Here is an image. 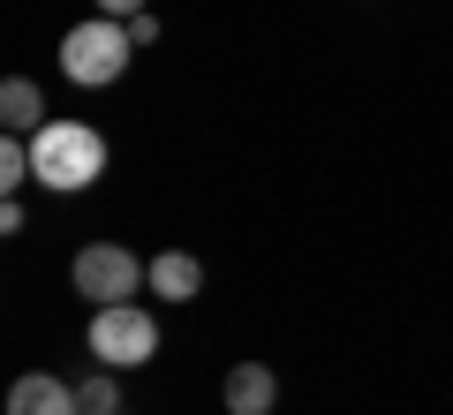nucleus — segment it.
Returning <instances> with one entry per match:
<instances>
[{
	"instance_id": "11",
	"label": "nucleus",
	"mask_w": 453,
	"mask_h": 415,
	"mask_svg": "<svg viewBox=\"0 0 453 415\" xmlns=\"http://www.w3.org/2000/svg\"><path fill=\"white\" fill-rule=\"evenodd\" d=\"M98 16H121V23H129V16H144V0H98Z\"/></svg>"
},
{
	"instance_id": "10",
	"label": "nucleus",
	"mask_w": 453,
	"mask_h": 415,
	"mask_svg": "<svg viewBox=\"0 0 453 415\" xmlns=\"http://www.w3.org/2000/svg\"><path fill=\"white\" fill-rule=\"evenodd\" d=\"M31 174V136H0V189H23Z\"/></svg>"
},
{
	"instance_id": "3",
	"label": "nucleus",
	"mask_w": 453,
	"mask_h": 415,
	"mask_svg": "<svg viewBox=\"0 0 453 415\" xmlns=\"http://www.w3.org/2000/svg\"><path fill=\"white\" fill-rule=\"evenodd\" d=\"M83 348H91V363H106V370H136V363H151V348H159V318H151L144 303H106L91 318V333H83Z\"/></svg>"
},
{
	"instance_id": "1",
	"label": "nucleus",
	"mask_w": 453,
	"mask_h": 415,
	"mask_svg": "<svg viewBox=\"0 0 453 415\" xmlns=\"http://www.w3.org/2000/svg\"><path fill=\"white\" fill-rule=\"evenodd\" d=\"M31 174L46 181V189H61V196L91 189V181L106 174V136H98L91 121H46L31 136Z\"/></svg>"
},
{
	"instance_id": "2",
	"label": "nucleus",
	"mask_w": 453,
	"mask_h": 415,
	"mask_svg": "<svg viewBox=\"0 0 453 415\" xmlns=\"http://www.w3.org/2000/svg\"><path fill=\"white\" fill-rule=\"evenodd\" d=\"M129 53H136L129 23L121 16H91V23H76V31L61 38V76L83 83V91H98V83H121Z\"/></svg>"
},
{
	"instance_id": "8",
	"label": "nucleus",
	"mask_w": 453,
	"mask_h": 415,
	"mask_svg": "<svg viewBox=\"0 0 453 415\" xmlns=\"http://www.w3.org/2000/svg\"><path fill=\"white\" fill-rule=\"evenodd\" d=\"M46 121H53V113H46V98H38L31 76H8V83H0V128H8V136H38Z\"/></svg>"
},
{
	"instance_id": "7",
	"label": "nucleus",
	"mask_w": 453,
	"mask_h": 415,
	"mask_svg": "<svg viewBox=\"0 0 453 415\" xmlns=\"http://www.w3.org/2000/svg\"><path fill=\"white\" fill-rule=\"evenodd\" d=\"M219 393H226V415H273L280 385H273V370H265V363H234Z\"/></svg>"
},
{
	"instance_id": "5",
	"label": "nucleus",
	"mask_w": 453,
	"mask_h": 415,
	"mask_svg": "<svg viewBox=\"0 0 453 415\" xmlns=\"http://www.w3.org/2000/svg\"><path fill=\"white\" fill-rule=\"evenodd\" d=\"M8 415H83V400H76V385H68V378L31 370V378L8 385Z\"/></svg>"
},
{
	"instance_id": "6",
	"label": "nucleus",
	"mask_w": 453,
	"mask_h": 415,
	"mask_svg": "<svg viewBox=\"0 0 453 415\" xmlns=\"http://www.w3.org/2000/svg\"><path fill=\"white\" fill-rule=\"evenodd\" d=\"M159 303H196V288H204V265H196L189 250H159L151 257V280H144Z\"/></svg>"
},
{
	"instance_id": "4",
	"label": "nucleus",
	"mask_w": 453,
	"mask_h": 415,
	"mask_svg": "<svg viewBox=\"0 0 453 415\" xmlns=\"http://www.w3.org/2000/svg\"><path fill=\"white\" fill-rule=\"evenodd\" d=\"M68 280H76V295H83V303H98V310H106V303H129V295L151 280V265H136V257L121 250V242H83V250H76V265H68Z\"/></svg>"
},
{
	"instance_id": "9",
	"label": "nucleus",
	"mask_w": 453,
	"mask_h": 415,
	"mask_svg": "<svg viewBox=\"0 0 453 415\" xmlns=\"http://www.w3.org/2000/svg\"><path fill=\"white\" fill-rule=\"evenodd\" d=\"M76 400H83V415H121V385H113V370L98 363L91 378L76 385Z\"/></svg>"
}]
</instances>
